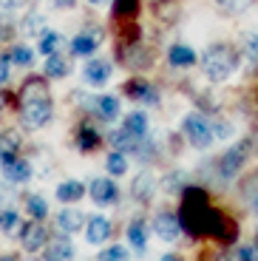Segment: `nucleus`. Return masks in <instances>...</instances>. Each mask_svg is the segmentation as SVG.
I'll return each mask as SVG.
<instances>
[{
	"label": "nucleus",
	"instance_id": "1",
	"mask_svg": "<svg viewBox=\"0 0 258 261\" xmlns=\"http://www.w3.org/2000/svg\"><path fill=\"white\" fill-rule=\"evenodd\" d=\"M182 227L190 236H213L219 242H236L239 227L221 216L213 204L207 202V193L199 188L185 190V202H182Z\"/></svg>",
	"mask_w": 258,
	"mask_h": 261
},
{
	"label": "nucleus",
	"instance_id": "2",
	"mask_svg": "<svg viewBox=\"0 0 258 261\" xmlns=\"http://www.w3.org/2000/svg\"><path fill=\"white\" fill-rule=\"evenodd\" d=\"M51 94L45 88V80L32 77L20 91V119L26 128H43L51 119Z\"/></svg>",
	"mask_w": 258,
	"mask_h": 261
},
{
	"label": "nucleus",
	"instance_id": "3",
	"mask_svg": "<svg viewBox=\"0 0 258 261\" xmlns=\"http://www.w3.org/2000/svg\"><path fill=\"white\" fill-rule=\"evenodd\" d=\"M239 68V54L236 48L227 46V43H216L204 51L201 57V71L207 74V80L213 83H224L227 77H233V71Z\"/></svg>",
	"mask_w": 258,
	"mask_h": 261
},
{
	"label": "nucleus",
	"instance_id": "4",
	"mask_svg": "<svg viewBox=\"0 0 258 261\" xmlns=\"http://www.w3.org/2000/svg\"><path fill=\"white\" fill-rule=\"evenodd\" d=\"M182 130H185L187 142L199 150L210 148V142H213V125L207 122L204 117H199V114H187L185 122H182Z\"/></svg>",
	"mask_w": 258,
	"mask_h": 261
},
{
	"label": "nucleus",
	"instance_id": "5",
	"mask_svg": "<svg viewBox=\"0 0 258 261\" xmlns=\"http://www.w3.org/2000/svg\"><path fill=\"white\" fill-rule=\"evenodd\" d=\"M247 153H250V142H239L236 148H230L224 156L219 159V170L224 179H233L236 176V170L247 162Z\"/></svg>",
	"mask_w": 258,
	"mask_h": 261
},
{
	"label": "nucleus",
	"instance_id": "6",
	"mask_svg": "<svg viewBox=\"0 0 258 261\" xmlns=\"http://www.w3.org/2000/svg\"><path fill=\"white\" fill-rule=\"evenodd\" d=\"M153 230H156L159 239L173 242L176 236H179V230H182V219H176L173 213H168V210H162V213H156V219H153Z\"/></svg>",
	"mask_w": 258,
	"mask_h": 261
},
{
	"label": "nucleus",
	"instance_id": "7",
	"mask_svg": "<svg viewBox=\"0 0 258 261\" xmlns=\"http://www.w3.org/2000/svg\"><path fill=\"white\" fill-rule=\"evenodd\" d=\"M88 193L97 204H114L116 202V185L111 179H94L88 185Z\"/></svg>",
	"mask_w": 258,
	"mask_h": 261
},
{
	"label": "nucleus",
	"instance_id": "8",
	"mask_svg": "<svg viewBox=\"0 0 258 261\" xmlns=\"http://www.w3.org/2000/svg\"><path fill=\"white\" fill-rule=\"evenodd\" d=\"M3 176H6V182L20 185V182H26V179H32V165H29L26 159L14 156V159H9V162H3Z\"/></svg>",
	"mask_w": 258,
	"mask_h": 261
},
{
	"label": "nucleus",
	"instance_id": "9",
	"mask_svg": "<svg viewBox=\"0 0 258 261\" xmlns=\"http://www.w3.org/2000/svg\"><path fill=\"white\" fill-rule=\"evenodd\" d=\"M45 230L43 224H26V227L20 230V242H23V247L29 250V253H37V250L45 247Z\"/></svg>",
	"mask_w": 258,
	"mask_h": 261
},
{
	"label": "nucleus",
	"instance_id": "10",
	"mask_svg": "<svg viewBox=\"0 0 258 261\" xmlns=\"http://www.w3.org/2000/svg\"><path fill=\"white\" fill-rule=\"evenodd\" d=\"M85 236H88L91 244H102L111 236V222L102 219V216H94V219H88V224H85Z\"/></svg>",
	"mask_w": 258,
	"mask_h": 261
},
{
	"label": "nucleus",
	"instance_id": "11",
	"mask_svg": "<svg viewBox=\"0 0 258 261\" xmlns=\"http://www.w3.org/2000/svg\"><path fill=\"white\" fill-rule=\"evenodd\" d=\"M99 37H102L99 32L77 34V37L71 40V51L77 54V57H88V54H94V51H97V46H99Z\"/></svg>",
	"mask_w": 258,
	"mask_h": 261
},
{
	"label": "nucleus",
	"instance_id": "12",
	"mask_svg": "<svg viewBox=\"0 0 258 261\" xmlns=\"http://www.w3.org/2000/svg\"><path fill=\"white\" fill-rule=\"evenodd\" d=\"M142 142H145V139L134 137V134L125 130V128L111 134V145H114L116 150H122V153H134V150H139V148H142Z\"/></svg>",
	"mask_w": 258,
	"mask_h": 261
},
{
	"label": "nucleus",
	"instance_id": "13",
	"mask_svg": "<svg viewBox=\"0 0 258 261\" xmlns=\"http://www.w3.org/2000/svg\"><path fill=\"white\" fill-rule=\"evenodd\" d=\"M74 258V247L68 239H54L45 247V261H71Z\"/></svg>",
	"mask_w": 258,
	"mask_h": 261
},
{
	"label": "nucleus",
	"instance_id": "14",
	"mask_svg": "<svg viewBox=\"0 0 258 261\" xmlns=\"http://www.w3.org/2000/svg\"><path fill=\"white\" fill-rule=\"evenodd\" d=\"M156 190V179L150 176V173H139V176L134 179V185H131V193H134V199H139V202H148L150 196H153Z\"/></svg>",
	"mask_w": 258,
	"mask_h": 261
},
{
	"label": "nucleus",
	"instance_id": "15",
	"mask_svg": "<svg viewBox=\"0 0 258 261\" xmlns=\"http://www.w3.org/2000/svg\"><path fill=\"white\" fill-rule=\"evenodd\" d=\"M57 224H60L63 233H77L80 227H85V216L80 213V210L68 207V210H63V213H57Z\"/></svg>",
	"mask_w": 258,
	"mask_h": 261
},
{
	"label": "nucleus",
	"instance_id": "16",
	"mask_svg": "<svg viewBox=\"0 0 258 261\" xmlns=\"http://www.w3.org/2000/svg\"><path fill=\"white\" fill-rule=\"evenodd\" d=\"M17 150H20V137L14 130H3V134H0V165L14 159Z\"/></svg>",
	"mask_w": 258,
	"mask_h": 261
},
{
	"label": "nucleus",
	"instance_id": "17",
	"mask_svg": "<svg viewBox=\"0 0 258 261\" xmlns=\"http://www.w3.org/2000/svg\"><path fill=\"white\" fill-rule=\"evenodd\" d=\"M168 60H170V65H176V68H187V65L196 63V51H193L190 46H182V43H176V46H170Z\"/></svg>",
	"mask_w": 258,
	"mask_h": 261
},
{
	"label": "nucleus",
	"instance_id": "18",
	"mask_svg": "<svg viewBox=\"0 0 258 261\" xmlns=\"http://www.w3.org/2000/svg\"><path fill=\"white\" fill-rule=\"evenodd\" d=\"M125 94L134 97V99H139V102H148V105L159 102V94H156L148 83H128V85H125Z\"/></svg>",
	"mask_w": 258,
	"mask_h": 261
},
{
	"label": "nucleus",
	"instance_id": "19",
	"mask_svg": "<svg viewBox=\"0 0 258 261\" xmlns=\"http://www.w3.org/2000/svg\"><path fill=\"white\" fill-rule=\"evenodd\" d=\"M108 77H111V65L105 63V60H91V63L85 65V80H88L91 85H102Z\"/></svg>",
	"mask_w": 258,
	"mask_h": 261
},
{
	"label": "nucleus",
	"instance_id": "20",
	"mask_svg": "<svg viewBox=\"0 0 258 261\" xmlns=\"http://www.w3.org/2000/svg\"><path fill=\"white\" fill-rule=\"evenodd\" d=\"M85 196V185L83 182H77V179H68V182H63L57 188V199L60 202H80V199H83Z\"/></svg>",
	"mask_w": 258,
	"mask_h": 261
},
{
	"label": "nucleus",
	"instance_id": "21",
	"mask_svg": "<svg viewBox=\"0 0 258 261\" xmlns=\"http://www.w3.org/2000/svg\"><path fill=\"white\" fill-rule=\"evenodd\" d=\"M122 128H125V130H131L134 137L145 139V137H148V117H145V111H134V114H128V117L122 119Z\"/></svg>",
	"mask_w": 258,
	"mask_h": 261
},
{
	"label": "nucleus",
	"instance_id": "22",
	"mask_svg": "<svg viewBox=\"0 0 258 261\" xmlns=\"http://www.w3.org/2000/svg\"><path fill=\"white\" fill-rule=\"evenodd\" d=\"M94 108H97V117L105 119V122H111V119H116V114H119V102H116V97H99L97 102H94Z\"/></svg>",
	"mask_w": 258,
	"mask_h": 261
},
{
	"label": "nucleus",
	"instance_id": "23",
	"mask_svg": "<svg viewBox=\"0 0 258 261\" xmlns=\"http://www.w3.org/2000/svg\"><path fill=\"white\" fill-rule=\"evenodd\" d=\"M45 74H48V77H54V80L65 77V74H68V63H65L57 51L48 54V60H45Z\"/></svg>",
	"mask_w": 258,
	"mask_h": 261
},
{
	"label": "nucleus",
	"instance_id": "24",
	"mask_svg": "<svg viewBox=\"0 0 258 261\" xmlns=\"http://www.w3.org/2000/svg\"><path fill=\"white\" fill-rule=\"evenodd\" d=\"M139 12V0H116L114 3V17L116 20H134Z\"/></svg>",
	"mask_w": 258,
	"mask_h": 261
},
{
	"label": "nucleus",
	"instance_id": "25",
	"mask_svg": "<svg viewBox=\"0 0 258 261\" xmlns=\"http://www.w3.org/2000/svg\"><path fill=\"white\" fill-rule=\"evenodd\" d=\"M128 239L136 250H145L148 247V230H145V222H134L128 227Z\"/></svg>",
	"mask_w": 258,
	"mask_h": 261
},
{
	"label": "nucleus",
	"instance_id": "26",
	"mask_svg": "<svg viewBox=\"0 0 258 261\" xmlns=\"http://www.w3.org/2000/svg\"><path fill=\"white\" fill-rule=\"evenodd\" d=\"M77 145L83 150H91L94 145H99V134L94 128H88V125H83V128H80V134H77Z\"/></svg>",
	"mask_w": 258,
	"mask_h": 261
},
{
	"label": "nucleus",
	"instance_id": "27",
	"mask_svg": "<svg viewBox=\"0 0 258 261\" xmlns=\"http://www.w3.org/2000/svg\"><path fill=\"white\" fill-rule=\"evenodd\" d=\"M26 210H29V216H34V219H45L48 204H45L43 196H29V199H26Z\"/></svg>",
	"mask_w": 258,
	"mask_h": 261
},
{
	"label": "nucleus",
	"instance_id": "28",
	"mask_svg": "<svg viewBox=\"0 0 258 261\" xmlns=\"http://www.w3.org/2000/svg\"><path fill=\"white\" fill-rule=\"evenodd\" d=\"M125 170H128V159H125L122 150H114L108 156V173H114V176H122Z\"/></svg>",
	"mask_w": 258,
	"mask_h": 261
},
{
	"label": "nucleus",
	"instance_id": "29",
	"mask_svg": "<svg viewBox=\"0 0 258 261\" xmlns=\"http://www.w3.org/2000/svg\"><path fill=\"white\" fill-rule=\"evenodd\" d=\"M17 227H20V216L14 210H3L0 213V230L12 236V233H17Z\"/></svg>",
	"mask_w": 258,
	"mask_h": 261
},
{
	"label": "nucleus",
	"instance_id": "30",
	"mask_svg": "<svg viewBox=\"0 0 258 261\" xmlns=\"http://www.w3.org/2000/svg\"><path fill=\"white\" fill-rule=\"evenodd\" d=\"M60 43H63V37H60L57 32H43V40H40V51L43 54H54L60 48Z\"/></svg>",
	"mask_w": 258,
	"mask_h": 261
},
{
	"label": "nucleus",
	"instance_id": "31",
	"mask_svg": "<svg viewBox=\"0 0 258 261\" xmlns=\"http://www.w3.org/2000/svg\"><path fill=\"white\" fill-rule=\"evenodd\" d=\"M241 190H244V196H247V202H250V207L258 213V176H250V179L244 182V188H241Z\"/></svg>",
	"mask_w": 258,
	"mask_h": 261
},
{
	"label": "nucleus",
	"instance_id": "32",
	"mask_svg": "<svg viewBox=\"0 0 258 261\" xmlns=\"http://www.w3.org/2000/svg\"><path fill=\"white\" fill-rule=\"evenodd\" d=\"M97 261H128V250H122V247H108V250H102V253H99Z\"/></svg>",
	"mask_w": 258,
	"mask_h": 261
},
{
	"label": "nucleus",
	"instance_id": "33",
	"mask_svg": "<svg viewBox=\"0 0 258 261\" xmlns=\"http://www.w3.org/2000/svg\"><path fill=\"white\" fill-rule=\"evenodd\" d=\"M43 26H45V23H43L40 14H29V17L23 20V32H26V34H40V32H43Z\"/></svg>",
	"mask_w": 258,
	"mask_h": 261
},
{
	"label": "nucleus",
	"instance_id": "34",
	"mask_svg": "<svg viewBox=\"0 0 258 261\" xmlns=\"http://www.w3.org/2000/svg\"><path fill=\"white\" fill-rule=\"evenodd\" d=\"M32 60H34V54L29 51V48H23V46L12 48V63H17V65H32Z\"/></svg>",
	"mask_w": 258,
	"mask_h": 261
},
{
	"label": "nucleus",
	"instance_id": "35",
	"mask_svg": "<svg viewBox=\"0 0 258 261\" xmlns=\"http://www.w3.org/2000/svg\"><path fill=\"white\" fill-rule=\"evenodd\" d=\"M244 54L250 60H258V34H244Z\"/></svg>",
	"mask_w": 258,
	"mask_h": 261
},
{
	"label": "nucleus",
	"instance_id": "36",
	"mask_svg": "<svg viewBox=\"0 0 258 261\" xmlns=\"http://www.w3.org/2000/svg\"><path fill=\"white\" fill-rule=\"evenodd\" d=\"M216 3H219L221 9H227V12H244L252 0H216Z\"/></svg>",
	"mask_w": 258,
	"mask_h": 261
},
{
	"label": "nucleus",
	"instance_id": "37",
	"mask_svg": "<svg viewBox=\"0 0 258 261\" xmlns=\"http://www.w3.org/2000/svg\"><path fill=\"white\" fill-rule=\"evenodd\" d=\"M236 261H258V247H236Z\"/></svg>",
	"mask_w": 258,
	"mask_h": 261
},
{
	"label": "nucleus",
	"instance_id": "38",
	"mask_svg": "<svg viewBox=\"0 0 258 261\" xmlns=\"http://www.w3.org/2000/svg\"><path fill=\"white\" fill-rule=\"evenodd\" d=\"M182 185H185V173H170V176L165 179V188L173 190V193H176V190H182Z\"/></svg>",
	"mask_w": 258,
	"mask_h": 261
},
{
	"label": "nucleus",
	"instance_id": "39",
	"mask_svg": "<svg viewBox=\"0 0 258 261\" xmlns=\"http://www.w3.org/2000/svg\"><path fill=\"white\" fill-rule=\"evenodd\" d=\"M14 34V26H12V20L6 17V14H0V40H9Z\"/></svg>",
	"mask_w": 258,
	"mask_h": 261
},
{
	"label": "nucleus",
	"instance_id": "40",
	"mask_svg": "<svg viewBox=\"0 0 258 261\" xmlns=\"http://www.w3.org/2000/svg\"><path fill=\"white\" fill-rule=\"evenodd\" d=\"M230 134H233V128H230L227 122H213V137H221V139H224V137H230Z\"/></svg>",
	"mask_w": 258,
	"mask_h": 261
},
{
	"label": "nucleus",
	"instance_id": "41",
	"mask_svg": "<svg viewBox=\"0 0 258 261\" xmlns=\"http://www.w3.org/2000/svg\"><path fill=\"white\" fill-rule=\"evenodd\" d=\"M9 63H12V54L0 57V83H6L9 80Z\"/></svg>",
	"mask_w": 258,
	"mask_h": 261
},
{
	"label": "nucleus",
	"instance_id": "42",
	"mask_svg": "<svg viewBox=\"0 0 258 261\" xmlns=\"http://www.w3.org/2000/svg\"><path fill=\"white\" fill-rule=\"evenodd\" d=\"M26 0H0V6L3 9H17V6H23Z\"/></svg>",
	"mask_w": 258,
	"mask_h": 261
},
{
	"label": "nucleus",
	"instance_id": "43",
	"mask_svg": "<svg viewBox=\"0 0 258 261\" xmlns=\"http://www.w3.org/2000/svg\"><path fill=\"white\" fill-rule=\"evenodd\" d=\"M51 3H54V9H71L77 0H51Z\"/></svg>",
	"mask_w": 258,
	"mask_h": 261
},
{
	"label": "nucleus",
	"instance_id": "44",
	"mask_svg": "<svg viewBox=\"0 0 258 261\" xmlns=\"http://www.w3.org/2000/svg\"><path fill=\"white\" fill-rule=\"evenodd\" d=\"M162 261H182L179 255H173V253H168V255H162Z\"/></svg>",
	"mask_w": 258,
	"mask_h": 261
},
{
	"label": "nucleus",
	"instance_id": "45",
	"mask_svg": "<svg viewBox=\"0 0 258 261\" xmlns=\"http://www.w3.org/2000/svg\"><path fill=\"white\" fill-rule=\"evenodd\" d=\"M3 108H6V94L0 91V111H3Z\"/></svg>",
	"mask_w": 258,
	"mask_h": 261
},
{
	"label": "nucleus",
	"instance_id": "46",
	"mask_svg": "<svg viewBox=\"0 0 258 261\" xmlns=\"http://www.w3.org/2000/svg\"><path fill=\"white\" fill-rule=\"evenodd\" d=\"M91 6H99V3H108V0H88Z\"/></svg>",
	"mask_w": 258,
	"mask_h": 261
},
{
	"label": "nucleus",
	"instance_id": "47",
	"mask_svg": "<svg viewBox=\"0 0 258 261\" xmlns=\"http://www.w3.org/2000/svg\"><path fill=\"white\" fill-rule=\"evenodd\" d=\"M0 261H17V258H14V255H3Z\"/></svg>",
	"mask_w": 258,
	"mask_h": 261
},
{
	"label": "nucleus",
	"instance_id": "48",
	"mask_svg": "<svg viewBox=\"0 0 258 261\" xmlns=\"http://www.w3.org/2000/svg\"><path fill=\"white\" fill-rule=\"evenodd\" d=\"M216 261H230V258H224V255H221V258H216Z\"/></svg>",
	"mask_w": 258,
	"mask_h": 261
},
{
	"label": "nucleus",
	"instance_id": "49",
	"mask_svg": "<svg viewBox=\"0 0 258 261\" xmlns=\"http://www.w3.org/2000/svg\"><path fill=\"white\" fill-rule=\"evenodd\" d=\"M255 242H258V233H255Z\"/></svg>",
	"mask_w": 258,
	"mask_h": 261
}]
</instances>
